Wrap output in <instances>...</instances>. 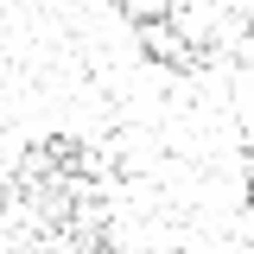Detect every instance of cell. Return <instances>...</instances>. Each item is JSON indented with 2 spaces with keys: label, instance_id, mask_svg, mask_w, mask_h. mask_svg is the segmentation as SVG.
Listing matches in <instances>:
<instances>
[{
  "label": "cell",
  "instance_id": "6da1fadb",
  "mask_svg": "<svg viewBox=\"0 0 254 254\" xmlns=\"http://www.w3.org/2000/svg\"><path fill=\"white\" fill-rule=\"evenodd\" d=\"M115 6H121L127 26H146V19H165L172 13V0H115Z\"/></svg>",
  "mask_w": 254,
  "mask_h": 254
}]
</instances>
